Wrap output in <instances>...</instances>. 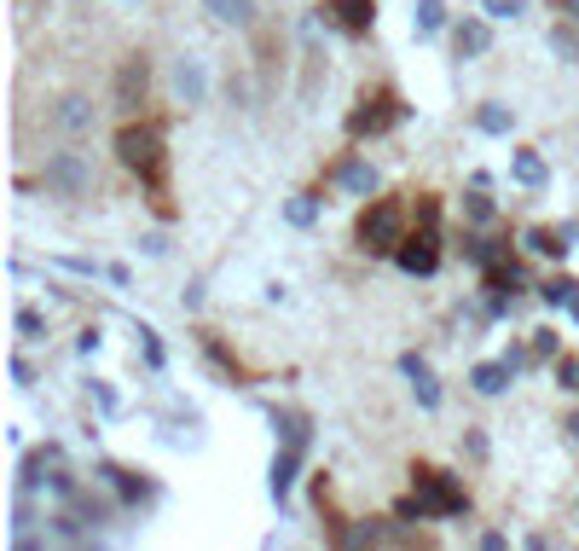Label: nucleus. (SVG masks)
Masks as SVG:
<instances>
[{"mask_svg":"<svg viewBox=\"0 0 579 551\" xmlns=\"http://www.w3.org/2000/svg\"><path fill=\"white\" fill-rule=\"evenodd\" d=\"M469 511V494H464V487L458 482H452V476H441V471H418V494H411V499H400V511L395 517H464Z\"/></svg>","mask_w":579,"mask_h":551,"instance_id":"1","label":"nucleus"},{"mask_svg":"<svg viewBox=\"0 0 579 551\" xmlns=\"http://www.w3.org/2000/svg\"><path fill=\"white\" fill-rule=\"evenodd\" d=\"M41 187H47V198H88L93 192V157L76 151V139H65V151H47V162H41Z\"/></svg>","mask_w":579,"mask_h":551,"instance_id":"2","label":"nucleus"},{"mask_svg":"<svg viewBox=\"0 0 579 551\" xmlns=\"http://www.w3.org/2000/svg\"><path fill=\"white\" fill-rule=\"evenodd\" d=\"M406 244V210L395 198H371L365 215H360V250L371 256H395Z\"/></svg>","mask_w":579,"mask_h":551,"instance_id":"3","label":"nucleus"},{"mask_svg":"<svg viewBox=\"0 0 579 551\" xmlns=\"http://www.w3.org/2000/svg\"><path fill=\"white\" fill-rule=\"evenodd\" d=\"M116 162H122V169H134L139 180H157L162 175V134L145 128V122L134 128V116H128V128L116 134Z\"/></svg>","mask_w":579,"mask_h":551,"instance_id":"4","label":"nucleus"},{"mask_svg":"<svg viewBox=\"0 0 579 551\" xmlns=\"http://www.w3.org/2000/svg\"><path fill=\"white\" fill-rule=\"evenodd\" d=\"M47 128L58 134V139H93V128H99V105H93V93H58L53 105H47Z\"/></svg>","mask_w":579,"mask_h":551,"instance_id":"5","label":"nucleus"},{"mask_svg":"<svg viewBox=\"0 0 579 551\" xmlns=\"http://www.w3.org/2000/svg\"><path fill=\"white\" fill-rule=\"evenodd\" d=\"M145 93H151V58H122L116 76H111V111L116 116H139L145 105Z\"/></svg>","mask_w":579,"mask_h":551,"instance_id":"6","label":"nucleus"},{"mask_svg":"<svg viewBox=\"0 0 579 551\" xmlns=\"http://www.w3.org/2000/svg\"><path fill=\"white\" fill-rule=\"evenodd\" d=\"M395 268L411 273V279H429L434 268H441V233H418V238H406L400 250H395Z\"/></svg>","mask_w":579,"mask_h":551,"instance_id":"7","label":"nucleus"},{"mask_svg":"<svg viewBox=\"0 0 579 551\" xmlns=\"http://www.w3.org/2000/svg\"><path fill=\"white\" fill-rule=\"evenodd\" d=\"M169 88H174V99H180V105H203V99H209V70H203L197 58H174Z\"/></svg>","mask_w":579,"mask_h":551,"instance_id":"8","label":"nucleus"},{"mask_svg":"<svg viewBox=\"0 0 579 551\" xmlns=\"http://www.w3.org/2000/svg\"><path fill=\"white\" fill-rule=\"evenodd\" d=\"M337 187L348 192V198H377V187H383V175L371 169V162H360V157H348V162H337Z\"/></svg>","mask_w":579,"mask_h":551,"instance_id":"9","label":"nucleus"},{"mask_svg":"<svg viewBox=\"0 0 579 551\" xmlns=\"http://www.w3.org/2000/svg\"><path fill=\"white\" fill-rule=\"evenodd\" d=\"M400 372L411 378V395H418L423 413H434V406H441V383H434V372L423 366V355H400Z\"/></svg>","mask_w":579,"mask_h":551,"instance_id":"10","label":"nucleus"},{"mask_svg":"<svg viewBox=\"0 0 579 551\" xmlns=\"http://www.w3.org/2000/svg\"><path fill=\"white\" fill-rule=\"evenodd\" d=\"M510 378H515V372H510V360H481V366L469 372L475 395H487V401H492V395H504V390H510Z\"/></svg>","mask_w":579,"mask_h":551,"instance_id":"11","label":"nucleus"},{"mask_svg":"<svg viewBox=\"0 0 579 551\" xmlns=\"http://www.w3.org/2000/svg\"><path fill=\"white\" fill-rule=\"evenodd\" d=\"M452 41H458V58H487L492 53V30L481 18H464V24L452 30Z\"/></svg>","mask_w":579,"mask_h":551,"instance_id":"12","label":"nucleus"},{"mask_svg":"<svg viewBox=\"0 0 579 551\" xmlns=\"http://www.w3.org/2000/svg\"><path fill=\"white\" fill-rule=\"evenodd\" d=\"M330 12H337V24L354 30V35L377 24V0H330Z\"/></svg>","mask_w":579,"mask_h":551,"instance_id":"13","label":"nucleus"},{"mask_svg":"<svg viewBox=\"0 0 579 551\" xmlns=\"http://www.w3.org/2000/svg\"><path fill=\"white\" fill-rule=\"evenodd\" d=\"M215 24H232V30H250L256 24V0H203Z\"/></svg>","mask_w":579,"mask_h":551,"instance_id":"14","label":"nucleus"},{"mask_svg":"<svg viewBox=\"0 0 579 551\" xmlns=\"http://www.w3.org/2000/svg\"><path fill=\"white\" fill-rule=\"evenodd\" d=\"M296 464H302V447H284V453L273 459V482H266V487H273V499H279V505L290 499V482H296Z\"/></svg>","mask_w":579,"mask_h":551,"instance_id":"15","label":"nucleus"},{"mask_svg":"<svg viewBox=\"0 0 579 551\" xmlns=\"http://www.w3.org/2000/svg\"><path fill=\"white\" fill-rule=\"evenodd\" d=\"M550 53H556V58H574V65H579V24H574V18L550 24Z\"/></svg>","mask_w":579,"mask_h":551,"instance_id":"16","label":"nucleus"},{"mask_svg":"<svg viewBox=\"0 0 579 551\" xmlns=\"http://www.w3.org/2000/svg\"><path fill=\"white\" fill-rule=\"evenodd\" d=\"M284 221H290V227H314V221H319V198L314 192H296V198L284 203Z\"/></svg>","mask_w":579,"mask_h":551,"instance_id":"17","label":"nucleus"},{"mask_svg":"<svg viewBox=\"0 0 579 551\" xmlns=\"http://www.w3.org/2000/svg\"><path fill=\"white\" fill-rule=\"evenodd\" d=\"M510 175L522 180V187H545V157H540V151H515Z\"/></svg>","mask_w":579,"mask_h":551,"instance_id":"18","label":"nucleus"},{"mask_svg":"<svg viewBox=\"0 0 579 551\" xmlns=\"http://www.w3.org/2000/svg\"><path fill=\"white\" fill-rule=\"evenodd\" d=\"M411 24H418V35H441L446 30V7H441V0H418Z\"/></svg>","mask_w":579,"mask_h":551,"instance_id":"19","label":"nucleus"},{"mask_svg":"<svg viewBox=\"0 0 579 551\" xmlns=\"http://www.w3.org/2000/svg\"><path fill=\"white\" fill-rule=\"evenodd\" d=\"M563 238H568V233L533 227V233H527V250H533V256H556V261H563V256H568V244H563Z\"/></svg>","mask_w":579,"mask_h":551,"instance_id":"20","label":"nucleus"},{"mask_svg":"<svg viewBox=\"0 0 579 551\" xmlns=\"http://www.w3.org/2000/svg\"><path fill=\"white\" fill-rule=\"evenodd\" d=\"M383 540H395V528L388 522H360V528H348L342 546H383Z\"/></svg>","mask_w":579,"mask_h":551,"instance_id":"21","label":"nucleus"},{"mask_svg":"<svg viewBox=\"0 0 579 551\" xmlns=\"http://www.w3.org/2000/svg\"><path fill=\"white\" fill-rule=\"evenodd\" d=\"M574 296H579V284H574V279H550V284H540V302H545V308H574Z\"/></svg>","mask_w":579,"mask_h":551,"instance_id":"22","label":"nucleus"},{"mask_svg":"<svg viewBox=\"0 0 579 551\" xmlns=\"http://www.w3.org/2000/svg\"><path fill=\"white\" fill-rule=\"evenodd\" d=\"M70 511H76L81 522H88V528L111 522V505H105V499H93V494H76V499H70Z\"/></svg>","mask_w":579,"mask_h":551,"instance_id":"23","label":"nucleus"},{"mask_svg":"<svg viewBox=\"0 0 579 551\" xmlns=\"http://www.w3.org/2000/svg\"><path fill=\"white\" fill-rule=\"evenodd\" d=\"M18 337H24V342H41V337H47V314H41V308H18Z\"/></svg>","mask_w":579,"mask_h":551,"instance_id":"24","label":"nucleus"},{"mask_svg":"<svg viewBox=\"0 0 579 551\" xmlns=\"http://www.w3.org/2000/svg\"><path fill=\"white\" fill-rule=\"evenodd\" d=\"M464 215L475 221V227H487V221L499 215V210H492V198H487V187H475V192L464 198Z\"/></svg>","mask_w":579,"mask_h":551,"instance_id":"25","label":"nucleus"},{"mask_svg":"<svg viewBox=\"0 0 579 551\" xmlns=\"http://www.w3.org/2000/svg\"><path fill=\"white\" fill-rule=\"evenodd\" d=\"M475 122H481V134H510V111L504 105H481Z\"/></svg>","mask_w":579,"mask_h":551,"instance_id":"26","label":"nucleus"},{"mask_svg":"<svg viewBox=\"0 0 579 551\" xmlns=\"http://www.w3.org/2000/svg\"><path fill=\"white\" fill-rule=\"evenodd\" d=\"M47 487H53V494H58V499H65V505H70V499L81 494V482H76L70 471H65V464H53V476H47Z\"/></svg>","mask_w":579,"mask_h":551,"instance_id":"27","label":"nucleus"},{"mask_svg":"<svg viewBox=\"0 0 579 551\" xmlns=\"http://www.w3.org/2000/svg\"><path fill=\"white\" fill-rule=\"evenodd\" d=\"M556 383H563L568 395H579V360L574 355H556Z\"/></svg>","mask_w":579,"mask_h":551,"instance_id":"28","label":"nucleus"},{"mask_svg":"<svg viewBox=\"0 0 579 551\" xmlns=\"http://www.w3.org/2000/svg\"><path fill=\"white\" fill-rule=\"evenodd\" d=\"M522 12V0H487V18H515Z\"/></svg>","mask_w":579,"mask_h":551,"instance_id":"29","label":"nucleus"},{"mask_svg":"<svg viewBox=\"0 0 579 551\" xmlns=\"http://www.w3.org/2000/svg\"><path fill=\"white\" fill-rule=\"evenodd\" d=\"M533 355H540V360L556 355V331H533Z\"/></svg>","mask_w":579,"mask_h":551,"instance_id":"30","label":"nucleus"},{"mask_svg":"<svg viewBox=\"0 0 579 551\" xmlns=\"http://www.w3.org/2000/svg\"><path fill=\"white\" fill-rule=\"evenodd\" d=\"M12 378L24 383V390H30V378H35V372H30V360H24V355H12Z\"/></svg>","mask_w":579,"mask_h":551,"instance_id":"31","label":"nucleus"},{"mask_svg":"<svg viewBox=\"0 0 579 551\" xmlns=\"http://www.w3.org/2000/svg\"><path fill=\"white\" fill-rule=\"evenodd\" d=\"M550 7L563 12V18H574V24H579V0H550Z\"/></svg>","mask_w":579,"mask_h":551,"instance_id":"32","label":"nucleus"},{"mask_svg":"<svg viewBox=\"0 0 579 551\" xmlns=\"http://www.w3.org/2000/svg\"><path fill=\"white\" fill-rule=\"evenodd\" d=\"M563 430H568V441H574V447H579V413H574V418H568V424H563Z\"/></svg>","mask_w":579,"mask_h":551,"instance_id":"33","label":"nucleus"},{"mask_svg":"<svg viewBox=\"0 0 579 551\" xmlns=\"http://www.w3.org/2000/svg\"><path fill=\"white\" fill-rule=\"evenodd\" d=\"M568 314H574V325H579V296H574V308H568Z\"/></svg>","mask_w":579,"mask_h":551,"instance_id":"34","label":"nucleus"}]
</instances>
